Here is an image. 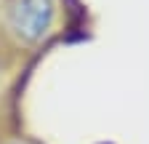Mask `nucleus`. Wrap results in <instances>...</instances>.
<instances>
[{
    "instance_id": "obj_1",
    "label": "nucleus",
    "mask_w": 149,
    "mask_h": 144,
    "mask_svg": "<svg viewBox=\"0 0 149 144\" xmlns=\"http://www.w3.org/2000/svg\"><path fill=\"white\" fill-rule=\"evenodd\" d=\"M56 22V0H8L6 27L19 43H40Z\"/></svg>"
},
{
    "instance_id": "obj_2",
    "label": "nucleus",
    "mask_w": 149,
    "mask_h": 144,
    "mask_svg": "<svg viewBox=\"0 0 149 144\" xmlns=\"http://www.w3.org/2000/svg\"><path fill=\"white\" fill-rule=\"evenodd\" d=\"M13 144H16V141H13Z\"/></svg>"
}]
</instances>
